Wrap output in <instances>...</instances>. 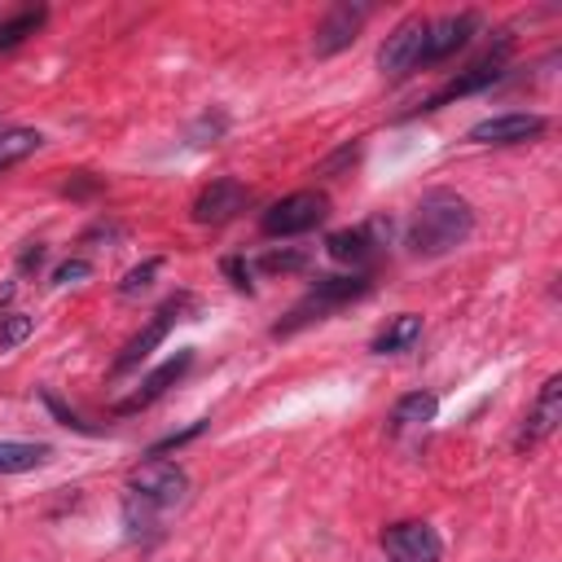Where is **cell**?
Returning <instances> with one entry per match:
<instances>
[{"label":"cell","instance_id":"1","mask_svg":"<svg viewBox=\"0 0 562 562\" xmlns=\"http://www.w3.org/2000/svg\"><path fill=\"white\" fill-rule=\"evenodd\" d=\"M189 501V474L176 461L149 457L127 474V496H123V527L132 540H149L162 531V518Z\"/></svg>","mask_w":562,"mask_h":562},{"label":"cell","instance_id":"2","mask_svg":"<svg viewBox=\"0 0 562 562\" xmlns=\"http://www.w3.org/2000/svg\"><path fill=\"white\" fill-rule=\"evenodd\" d=\"M470 233H474V206L452 189H430L413 206L404 241L417 259H439V255H452Z\"/></svg>","mask_w":562,"mask_h":562},{"label":"cell","instance_id":"3","mask_svg":"<svg viewBox=\"0 0 562 562\" xmlns=\"http://www.w3.org/2000/svg\"><path fill=\"white\" fill-rule=\"evenodd\" d=\"M369 290V277L364 272H351V277H316L312 281V290H307V299L272 329L277 338L281 334H294L299 325H307V321H321L325 312H334V307H342V303H351V299H360Z\"/></svg>","mask_w":562,"mask_h":562},{"label":"cell","instance_id":"4","mask_svg":"<svg viewBox=\"0 0 562 562\" xmlns=\"http://www.w3.org/2000/svg\"><path fill=\"white\" fill-rule=\"evenodd\" d=\"M325 215H329V198L316 193V189H299V193H285L281 202H272L259 215V228L268 237H294V233H307V228L325 224Z\"/></svg>","mask_w":562,"mask_h":562},{"label":"cell","instance_id":"5","mask_svg":"<svg viewBox=\"0 0 562 562\" xmlns=\"http://www.w3.org/2000/svg\"><path fill=\"white\" fill-rule=\"evenodd\" d=\"M426 26H430V18H404L386 40H382V48H378V70L382 75H391V79H404L408 70H417L422 66V44H426Z\"/></svg>","mask_w":562,"mask_h":562},{"label":"cell","instance_id":"6","mask_svg":"<svg viewBox=\"0 0 562 562\" xmlns=\"http://www.w3.org/2000/svg\"><path fill=\"white\" fill-rule=\"evenodd\" d=\"M369 13H373L369 4H351V0L329 4V9H325V18L316 22V35H312L316 57H334V53L351 48V44H356V35H360V26L369 22Z\"/></svg>","mask_w":562,"mask_h":562},{"label":"cell","instance_id":"7","mask_svg":"<svg viewBox=\"0 0 562 562\" xmlns=\"http://www.w3.org/2000/svg\"><path fill=\"white\" fill-rule=\"evenodd\" d=\"M382 549L391 562H439L443 540L435 536L430 522H391L382 531Z\"/></svg>","mask_w":562,"mask_h":562},{"label":"cell","instance_id":"8","mask_svg":"<svg viewBox=\"0 0 562 562\" xmlns=\"http://www.w3.org/2000/svg\"><path fill=\"white\" fill-rule=\"evenodd\" d=\"M180 307H184V299H180V294H176V299H167V303L154 312V321H149L136 338H127V342H123V351H119V356H114V364H110V378L132 373V369H136V364H140V360H145V356L167 338V329H171V321L180 316Z\"/></svg>","mask_w":562,"mask_h":562},{"label":"cell","instance_id":"9","mask_svg":"<svg viewBox=\"0 0 562 562\" xmlns=\"http://www.w3.org/2000/svg\"><path fill=\"white\" fill-rule=\"evenodd\" d=\"M544 114H522V110H509V114H492V119H479L470 127V140L474 145H522V140H536L544 132Z\"/></svg>","mask_w":562,"mask_h":562},{"label":"cell","instance_id":"10","mask_svg":"<svg viewBox=\"0 0 562 562\" xmlns=\"http://www.w3.org/2000/svg\"><path fill=\"white\" fill-rule=\"evenodd\" d=\"M391 237V224L386 220H369V224H356V228H338L325 237V250L329 259L338 263H369L378 255V246H386Z\"/></svg>","mask_w":562,"mask_h":562},{"label":"cell","instance_id":"11","mask_svg":"<svg viewBox=\"0 0 562 562\" xmlns=\"http://www.w3.org/2000/svg\"><path fill=\"white\" fill-rule=\"evenodd\" d=\"M479 31V13H448L439 22L426 26V44H422V66H435V61H448L457 48L470 44V35Z\"/></svg>","mask_w":562,"mask_h":562},{"label":"cell","instance_id":"12","mask_svg":"<svg viewBox=\"0 0 562 562\" xmlns=\"http://www.w3.org/2000/svg\"><path fill=\"white\" fill-rule=\"evenodd\" d=\"M505 75V48H496V53H487L483 61H474L470 70H461L457 79H448L439 92H430L426 101H422V110H439V105H448V101H457V97H470V92H483V88H492L496 79Z\"/></svg>","mask_w":562,"mask_h":562},{"label":"cell","instance_id":"13","mask_svg":"<svg viewBox=\"0 0 562 562\" xmlns=\"http://www.w3.org/2000/svg\"><path fill=\"white\" fill-rule=\"evenodd\" d=\"M246 202H250V189H246L241 180L224 176V180H211V184L198 193L193 220H198V224H228L237 211H246Z\"/></svg>","mask_w":562,"mask_h":562},{"label":"cell","instance_id":"14","mask_svg":"<svg viewBox=\"0 0 562 562\" xmlns=\"http://www.w3.org/2000/svg\"><path fill=\"white\" fill-rule=\"evenodd\" d=\"M558 422H562V378L553 373V378H544L540 395L531 400L527 422H522V430H518V443H522V448H531V443L549 439V435L558 430Z\"/></svg>","mask_w":562,"mask_h":562},{"label":"cell","instance_id":"15","mask_svg":"<svg viewBox=\"0 0 562 562\" xmlns=\"http://www.w3.org/2000/svg\"><path fill=\"white\" fill-rule=\"evenodd\" d=\"M189 364H193V351H176V356H171V360H162V364H158V369H154V373H149V378L127 395V400H119V404H114V413H136V408L154 404L171 382H180V378L189 373Z\"/></svg>","mask_w":562,"mask_h":562},{"label":"cell","instance_id":"16","mask_svg":"<svg viewBox=\"0 0 562 562\" xmlns=\"http://www.w3.org/2000/svg\"><path fill=\"white\" fill-rule=\"evenodd\" d=\"M53 457L48 443H31V439H0V474H26L35 465H44Z\"/></svg>","mask_w":562,"mask_h":562},{"label":"cell","instance_id":"17","mask_svg":"<svg viewBox=\"0 0 562 562\" xmlns=\"http://www.w3.org/2000/svg\"><path fill=\"white\" fill-rule=\"evenodd\" d=\"M44 22H48V9H44V4H26V9L0 18V53H4V48H18V44H22L26 35H35Z\"/></svg>","mask_w":562,"mask_h":562},{"label":"cell","instance_id":"18","mask_svg":"<svg viewBox=\"0 0 562 562\" xmlns=\"http://www.w3.org/2000/svg\"><path fill=\"white\" fill-rule=\"evenodd\" d=\"M417 334H422V316H413V312H400L378 338H373V351L378 356H391V351H404V347H413L417 342Z\"/></svg>","mask_w":562,"mask_h":562},{"label":"cell","instance_id":"19","mask_svg":"<svg viewBox=\"0 0 562 562\" xmlns=\"http://www.w3.org/2000/svg\"><path fill=\"white\" fill-rule=\"evenodd\" d=\"M435 413H439V400L430 391H408V395L395 400L391 422L395 426H426V422H435Z\"/></svg>","mask_w":562,"mask_h":562},{"label":"cell","instance_id":"20","mask_svg":"<svg viewBox=\"0 0 562 562\" xmlns=\"http://www.w3.org/2000/svg\"><path fill=\"white\" fill-rule=\"evenodd\" d=\"M40 145H44V136H40L35 127H4V132H0V171L18 167V162L31 158Z\"/></svg>","mask_w":562,"mask_h":562},{"label":"cell","instance_id":"21","mask_svg":"<svg viewBox=\"0 0 562 562\" xmlns=\"http://www.w3.org/2000/svg\"><path fill=\"white\" fill-rule=\"evenodd\" d=\"M158 268H162V259H145L140 268H132V272H127V277L119 281V294H123V299H136V294H145V290L154 285Z\"/></svg>","mask_w":562,"mask_h":562},{"label":"cell","instance_id":"22","mask_svg":"<svg viewBox=\"0 0 562 562\" xmlns=\"http://www.w3.org/2000/svg\"><path fill=\"white\" fill-rule=\"evenodd\" d=\"M303 263H307V250H268V255L259 259L263 272H299Z\"/></svg>","mask_w":562,"mask_h":562},{"label":"cell","instance_id":"23","mask_svg":"<svg viewBox=\"0 0 562 562\" xmlns=\"http://www.w3.org/2000/svg\"><path fill=\"white\" fill-rule=\"evenodd\" d=\"M26 334H31V316H22V312H9V316H0V351L18 347Z\"/></svg>","mask_w":562,"mask_h":562},{"label":"cell","instance_id":"24","mask_svg":"<svg viewBox=\"0 0 562 562\" xmlns=\"http://www.w3.org/2000/svg\"><path fill=\"white\" fill-rule=\"evenodd\" d=\"M88 272H92V268H88V259H66V263L53 272V281H57V285H70V281H83Z\"/></svg>","mask_w":562,"mask_h":562},{"label":"cell","instance_id":"25","mask_svg":"<svg viewBox=\"0 0 562 562\" xmlns=\"http://www.w3.org/2000/svg\"><path fill=\"white\" fill-rule=\"evenodd\" d=\"M224 272L233 277V285L250 290V263H246V259H224Z\"/></svg>","mask_w":562,"mask_h":562},{"label":"cell","instance_id":"26","mask_svg":"<svg viewBox=\"0 0 562 562\" xmlns=\"http://www.w3.org/2000/svg\"><path fill=\"white\" fill-rule=\"evenodd\" d=\"M44 263V246L40 241H31L26 250H22V272H31V268H40Z\"/></svg>","mask_w":562,"mask_h":562},{"label":"cell","instance_id":"27","mask_svg":"<svg viewBox=\"0 0 562 562\" xmlns=\"http://www.w3.org/2000/svg\"><path fill=\"white\" fill-rule=\"evenodd\" d=\"M92 189H97V180H75V184H66L70 198H83V193H92Z\"/></svg>","mask_w":562,"mask_h":562},{"label":"cell","instance_id":"28","mask_svg":"<svg viewBox=\"0 0 562 562\" xmlns=\"http://www.w3.org/2000/svg\"><path fill=\"white\" fill-rule=\"evenodd\" d=\"M9 299H13V281H4V285H0V307H4Z\"/></svg>","mask_w":562,"mask_h":562}]
</instances>
